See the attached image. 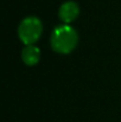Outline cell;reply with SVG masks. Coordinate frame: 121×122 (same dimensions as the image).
<instances>
[{"instance_id":"cell-1","label":"cell","mask_w":121,"mask_h":122,"mask_svg":"<svg viewBox=\"0 0 121 122\" xmlns=\"http://www.w3.org/2000/svg\"><path fill=\"white\" fill-rule=\"evenodd\" d=\"M77 41H79V35L76 30L69 24L56 26L50 38L52 50L61 55H68L73 52L77 45Z\"/></svg>"},{"instance_id":"cell-2","label":"cell","mask_w":121,"mask_h":122,"mask_svg":"<svg viewBox=\"0 0 121 122\" xmlns=\"http://www.w3.org/2000/svg\"><path fill=\"white\" fill-rule=\"evenodd\" d=\"M43 33V24L39 18L30 15L24 18L18 26L19 39L25 45H33Z\"/></svg>"},{"instance_id":"cell-3","label":"cell","mask_w":121,"mask_h":122,"mask_svg":"<svg viewBox=\"0 0 121 122\" xmlns=\"http://www.w3.org/2000/svg\"><path fill=\"white\" fill-rule=\"evenodd\" d=\"M80 14V7L74 1H65L58 10V17L64 24L73 23Z\"/></svg>"},{"instance_id":"cell-4","label":"cell","mask_w":121,"mask_h":122,"mask_svg":"<svg viewBox=\"0 0 121 122\" xmlns=\"http://www.w3.org/2000/svg\"><path fill=\"white\" fill-rule=\"evenodd\" d=\"M21 59L27 66L36 65L40 59V50L35 45H25L21 51Z\"/></svg>"}]
</instances>
